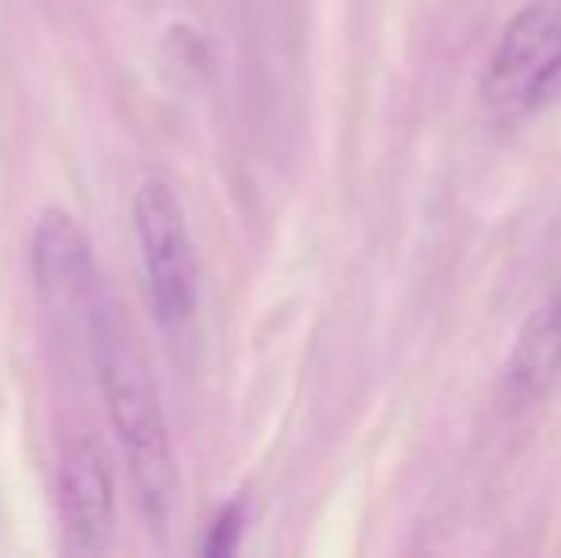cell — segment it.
Segmentation results:
<instances>
[{"instance_id":"3957f363","label":"cell","mask_w":561,"mask_h":558,"mask_svg":"<svg viewBox=\"0 0 561 558\" xmlns=\"http://www.w3.org/2000/svg\"><path fill=\"white\" fill-rule=\"evenodd\" d=\"M561 73V0H535L519 8L516 20L504 27L493 58H489L485 81V104L496 115L531 112L542 100V92L554 84Z\"/></svg>"},{"instance_id":"6da1fadb","label":"cell","mask_w":561,"mask_h":558,"mask_svg":"<svg viewBox=\"0 0 561 558\" xmlns=\"http://www.w3.org/2000/svg\"><path fill=\"white\" fill-rule=\"evenodd\" d=\"M84 326H89L92 364H96V379L104 390L107 418L130 459L141 516L157 536L169 528L172 505H176V459H172L169 421H164L153 364L134 326L126 321L123 306L112 298H100Z\"/></svg>"},{"instance_id":"8992f818","label":"cell","mask_w":561,"mask_h":558,"mask_svg":"<svg viewBox=\"0 0 561 558\" xmlns=\"http://www.w3.org/2000/svg\"><path fill=\"white\" fill-rule=\"evenodd\" d=\"M561 379V295L539 303L519 326L504 364V395L516 406L547 398Z\"/></svg>"},{"instance_id":"7a4b0ae2","label":"cell","mask_w":561,"mask_h":558,"mask_svg":"<svg viewBox=\"0 0 561 558\" xmlns=\"http://www.w3.org/2000/svg\"><path fill=\"white\" fill-rule=\"evenodd\" d=\"M134 230L141 246L149 303L161 326L176 329L192 321L199 306V253H195L180 195L172 192L169 180L153 176L134 192Z\"/></svg>"},{"instance_id":"5b68a950","label":"cell","mask_w":561,"mask_h":558,"mask_svg":"<svg viewBox=\"0 0 561 558\" xmlns=\"http://www.w3.org/2000/svg\"><path fill=\"white\" fill-rule=\"evenodd\" d=\"M61 521L66 551L104 555L115 532V475L104 444L92 432L73 436L61 455Z\"/></svg>"},{"instance_id":"52a82bcc","label":"cell","mask_w":561,"mask_h":558,"mask_svg":"<svg viewBox=\"0 0 561 558\" xmlns=\"http://www.w3.org/2000/svg\"><path fill=\"white\" fill-rule=\"evenodd\" d=\"M244 524H249V509L244 501H229V505L218 509V516L210 521L207 528V539H203V555L207 558H226L241 547V536H244Z\"/></svg>"},{"instance_id":"277c9868","label":"cell","mask_w":561,"mask_h":558,"mask_svg":"<svg viewBox=\"0 0 561 558\" xmlns=\"http://www.w3.org/2000/svg\"><path fill=\"white\" fill-rule=\"evenodd\" d=\"M31 272L46 310L69 321H89L100 303V269L92 241L73 215L50 207L35 223L31 238Z\"/></svg>"}]
</instances>
